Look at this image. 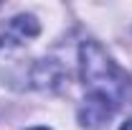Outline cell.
Instances as JSON below:
<instances>
[{
    "label": "cell",
    "mask_w": 132,
    "mask_h": 130,
    "mask_svg": "<svg viewBox=\"0 0 132 130\" xmlns=\"http://www.w3.org/2000/svg\"><path fill=\"white\" fill-rule=\"evenodd\" d=\"M79 69L86 87L79 120L84 128H104L112 115L132 102V77L117 64L97 41H84L79 46Z\"/></svg>",
    "instance_id": "1"
},
{
    "label": "cell",
    "mask_w": 132,
    "mask_h": 130,
    "mask_svg": "<svg viewBox=\"0 0 132 130\" xmlns=\"http://www.w3.org/2000/svg\"><path fill=\"white\" fill-rule=\"evenodd\" d=\"M119 130H132V120H127V122H125V125H122Z\"/></svg>",
    "instance_id": "2"
},
{
    "label": "cell",
    "mask_w": 132,
    "mask_h": 130,
    "mask_svg": "<svg viewBox=\"0 0 132 130\" xmlns=\"http://www.w3.org/2000/svg\"><path fill=\"white\" fill-rule=\"evenodd\" d=\"M33 130H48V128H33Z\"/></svg>",
    "instance_id": "3"
}]
</instances>
